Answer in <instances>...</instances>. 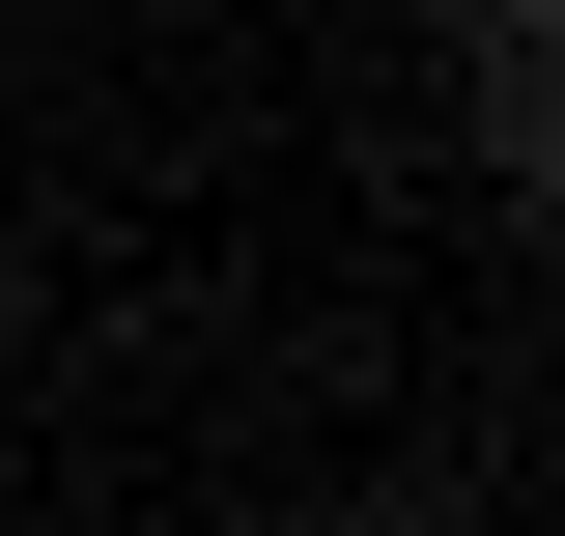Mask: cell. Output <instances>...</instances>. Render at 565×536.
Masks as SVG:
<instances>
[{"label": "cell", "mask_w": 565, "mask_h": 536, "mask_svg": "<svg viewBox=\"0 0 565 536\" xmlns=\"http://www.w3.org/2000/svg\"><path fill=\"white\" fill-rule=\"evenodd\" d=\"M424 29H452V85H481V170L565 226V0H424Z\"/></svg>", "instance_id": "obj_1"}]
</instances>
